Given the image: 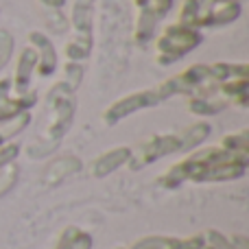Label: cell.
I'll list each match as a JSON object with an SVG mask.
<instances>
[{"label":"cell","mask_w":249,"mask_h":249,"mask_svg":"<svg viewBox=\"0 0 249 249\" xmlns=\"http://www.w3.org/2000/svg\"><path fill=\"white\" fill-rule=\"evenodd\" d=\"M136 4L140 7V11H149L151 7V0H136Z\"/></svg>","instance_id":"obj_12"},{"label":"cell","mask_w":249,"mask_h":249,"mask_svg":"<svg viewBox=\"0 0 249 249\" xmlns=\"http://www.w3.org/2000/svg\"><path fill=\"white\" fill-rule=\"evenodd\" d=\"M160 103V96L158 92H138V94H131L127 99H121L112 105V107L105 112V123H118L121 118L129 116L131 112L142 107H153V105Z\"/></svg>","instance_id":"obj_2"},{"label":"cell","mask_w":249,"mask_h":249,"mask_svg":"<svg viewBox=\"0 0 249 249\" xmlns=\"http://www.w3.org/2000/svg\"><path fill=\"white\" fill-rule=\"evenodd\" d=\"M31 39L42 46V55L37 53L39 74H42V77H48V74L55 70V66H57V55H55V51H53V44L48 42L44 35H37V33H31Z\"/></svg>","instance_id":"obj_6"},{"label":"cell","mask_w":249,"mask_h":249,"mask_svg":"<svg viewBox=\"0 0 249 249\" xmlns=\"http://www.w3.org/2000/svg\"><path fill=\"white\" fill-rule=\"evenodd\" d=\"M184 149L181 146V138L179 136H162V138H151L144 146H142V153L140 160L133 162V168L142 166V164H151L160 158V155H166V153H175V151Z\"/></svg>","instance_id":"obj_3"},{"label":"cell","mask_w":249,"mask_h":249,"mask_svg":"<svg viewBox=\"0 0 249 249\" xmlns=\"http://www.w3.org/2000/svg\"><path fill=\"white\" fill-rule=\"evenodd\" d=\"M238 13H241V4L238 2H219L208 16H203L201 20H199V24H206V26L228 24V22L236 20Z\"/></svg>","instance_id":"obj_4"},{"label":"cell","mask_w":249,"mask_h":249,"mask_svg":"<svg viewBox=\"0 0 249 249\" xmlns=\"http://www.w3.org/2000/svg\"><path fill=\"white\" fill-rule=\"evenodd\" d=\"M72 24L79 35H92V0H77L72 9Z\"/></svg>","instance_id":"obj_8"},{"label":"cell","mask_w":249,"mask_h":249,"mask_svg":"<svg viewBox=\"0 0 249 249\" xmlns=\"http://www.w3.org/2000/svg\"><path fill=\"white\" fill-rule=\"evenodd\" d=\"M131 158V151L129 149H114V151H109V153H103L99 160L94 162V175L96 177H103V175H107V173H112V171H116L118 166H121L123 162H127V160Z\"/></svg>","instance_id":"obj_5"},{"label":"cell","mask_w":249,"mask_h":249,"mask_svg":"<svg viewBox=\"0 0 249 249\" xmlns=\"http://www.w3.org/2000/svg\"><path fill=\"white\" fill-rule=\"evenodd\" d=\"M11 46H13V39L7 31H0V66L7 64L9 55H11Z\"/></svg>","instance_id":"obj_11"},{"label":"cell","mask_w":249,"mask_h":249,"mask_svg":"<svg viewBox=\"0 0 249 249\" xmlns=\"http://www.w3.org/2000/svg\"><path fill=\"white\" fill-rule=\"evenodd\" d=\"M201 42V35L190 26L173 24L164 31V35L158 39V51H160V64H171V61L184 57L190 53L197 44Z\"/></svg>","instance_id":"obj_1"},{"label":"cell","mask_w":249,"mask_h":249,"mask_svg":"<svg viewBox=\"0 0 249 249\" xmlns=\"http://www.w3.org/2000/svg\"><path fill=\"white\" fill-rule=\"evenodd\" d=\"M35 66H37V51L26 48V51L22 53L20 61H18V74H16V86L22 94H24L26 86H29V77H31V72H33Z\"/></svg>","instance_id":"obj_7"},{"label":"cell","mask_w":249,"mask_h":249,"mask_svg":"<svg viewBox=\"0 0 249 249\" xmlns=\"http://www.w3.org/2000/svg\"><path fill=\"white\" fill-rule=\"evenodd\" d=\"M199 20H201V16H199V0H184V4H181L179 24L195 29V26L199 24Z\"/></svg>","instance_id":"obj_9"},{"label":"cell","mask_w":249,"mask_h":249,"mask_svg":"<svg viewBox=\"0 0 249 249\" xmlns=\"http://www.w3.org/2000/svg\"><path fill=\"white\" fill-rule=\"evenodd\" d=\"M208 133H210V127H208L206 123L193 124V127H190L188 131L184 133V136H179V138H181V146H184V149H190V146L199 144L201 140H206Z\"/></svg>","instance_id":"obj_10"}]
</instances>
